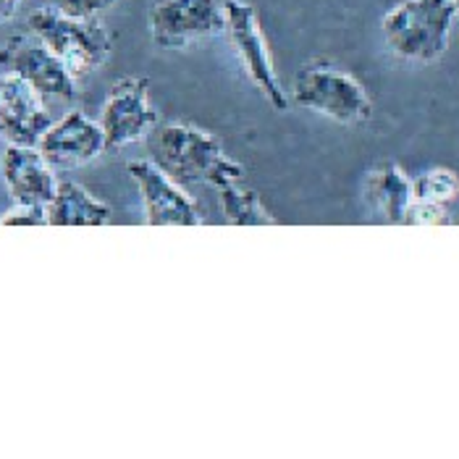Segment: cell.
<instances>
[{"mask_svg": "<svg viewBox=\"0 0 459 459\" xmlns=\"http://www.w3.org/2000/svg\"><path fill=\"white\" fill-rule=\"evenodd\" d=\"M152 160L181 186L208 184L218 189L231 181H245V166L223 150L218 137L195 124H166L155 129Z\"/></svg>", "mask_w": 459, "mask_h": 459, "instance_id": "1", "label": "cell"}, {"mask_svg": "<svg viewBox=\"0 0 459 459\" xmlns=\"http://www.w3.org/2000/svg\"><path fill=\"white\" fill-rule=\"evenodd\" d=\"M455 19L452 0H402L381 19V35L399 61L425 66L449 50Z\"/></svg>", "mask_w": 459, "mask_h": 459, "instance_id": "2", "label": "cell"}, {"mask_svg": "<svg viewBox=\"0 0 459 459\" xmlns=\"http://www.w3.org/2000/svg\"><path fill=\"white\" fill-rule=\"evenodd\" d=\"M27 24L30 32L66 66L76 82L106 66L113 53V39L98 19H76L53 5H45L30 13Z\"/></svg>", "mask_w": 459, "mask_h": 459, "instance_id": "3", "label": "cell"}, {"mask_svg": "<svg viewBox=\"0 0 459 459\" xmlns=\"http://www.w3.org/2000/svg\"><path fill=\"white\" fill-rule=\"evenodd\" d=\"M291 98L299 108H307L342 126L365 124L373 116L368 90L352 74L325 64L305 66L299 71L291 84Z\"/></svg>", "mask_w": 459, "mask_h": 459, "instance_id": "4", "label": "cell"}, {"mask_svg": "<svg viewBox=\"0 0 459 459\" xmlns=\"http://www.w3.org/2000/svg\"><path fill=\"white\" fill-rule=\"evenodd\" d=\"M226 35L231 39L234 53L249 82L260 90V95L273 106V110H286L289 95L273 66L268 39L260 27L255 5L245 0H226Z\"/></svg>", "mask_w": 459, "mask_h": 459, "instance_id": "5", "label": "cell"}, {"mask_svg": "<svg viewBox=\"0 0 459 459\" xmlns=\"http://www.w3.org/2000/svg\"><path fill=\"white\" fill-rule=\"evenodd\" d=\"M226 32V0H152L150 35L163 50H181Z\"/></svg>", "mask_w": 459, "mask_h": 459, "instance_id": "6", "label": "cell"}, {"mask_svg": "<svg viewBox=\"0 0 459 459\" xmlns=\"http://www.w3.org/2000/svg\"><path fill=\"white\" fill-rule=\"evenodd\" d=\"M160 116L150 103L147 79L124 76L108 92L100 110V129L106 137V150H124L155 132Z\"/></svg>", "mask_w": 459, "mask_h": 459, "instance_id": "7", "label": "cell"}, {"mask_svg": "<svg viewBox=\"0 0 459 459\" xmlns=\"http://www.w3.org/2000/svg\"><path fill=\"white\" fill-rule=\"evenodd\" d=\"M0 69L22 76L45 100L76 98V79L32 32L11 37L0 48Z\"/></svg>", "mask_w": 459, "mask_h": 459, "instance_id": "8", "label": "cell"}, {"mask_svg": "<svg viewBox=\"0 0 459 459\" xmlns=\"http://www.w3.org/2000/svg\"><path fill=\"white\" fill-rule=\"evenodd\" d=\"M126 171L140 189L144 221L150 226H200L205 221L184 186L155 160H129Z\"/></svg>", "mask_w": 459, "mask_h": 459, "instance_id": "9", "label": "cell"}, {"mask_svg": "<svg viewBox=\"0 0 459 459\" xmlns=\"http://www.w3.org/2000/svg\"><path fill=\"white\" fill-rule=\"evenodd\" d=\"M50 124L48 100L22 76L0 69V142L37 147Z\"/></svg>", "mask_w": 459, "mask_h": 459, "instance_id": "10", "label": "cell"}, {"mask_svg": "<svg viewBox=\"0 0 459 459\" xmlns=\"http://www.w3.org/2000/svg\"><path fill=\"white\" fill-rule=\"evenodd\" d=\"M37 150L56 171H69L100 158L106 152V137L98 121L82 110H69L45 129Z\"/></svg>", "mask_w": 459, "mask_h": 459, "instance_id": "11", "label": "cell"}, {"mask_svg": "<svg viewBox=\"0 0 459 459\" xmlns=\"http://www.w3.org/2000/svg\"><path fill=\"white\" fill-rule=\"evenodd\" d=\"M0 177L13 205L45 208L58 189L56 169L42 158L37 147L5 144L0 155Z\"/></svg>", "mask_w": 459, "mask_h": 459, "instance_id": "12", "label": "cell"}, {"mask_svg": "<svg viewBox=\"0 0 459 459\" xmlns=\"http://www.w3.org/2000/svg\"><path fill=\"white\" fill-rule=\"evenodd\" d=\"M365 200L386 223H404L412 203V178L394 160H384L370 169L365 178Z\"/></svg>", "mask_w": 459, "mask_h": 459, "instance_id": "13", "label": "cell"}, {"mask_svg": "<svg viewBox=\"0 0 459 459\" xmlns=\"http://www.w3.org/2000/svg\"><path fill=\"white\" fill-rule=\"evenodd\" d=\"M48 226H108L113 211L76 181H58L53 200L45 205Z\"/></svg>", "mask_w": 459, "mask_h": 459, "instance_id": "14", "label": "cell"}, {"mask_svg": "<svg viewBox=\"0 0 459 459\" xmlns=\"http://www.w3.org/2000/svg\"><path fill=\"white\" fill-rule=\"evenodd\" d=\"M221 200V212L231 226H276V218L265 208L257 192L242 186V181H231L215 189Z\"/></svg>", "mask_w": 459, "mask_h": 459, "instance_id": "15", "label": "cell"}, {"mask_svg": "<svg viewBox=\"0 0 459 459\" xmlns=\"http://www.w3.org/2000/svg\"><path fill=\"white\" fill-rule=\"evenodd\" d=\"M459 177L452 169H430L418 178H412V200H428L438 205H449L457 200Z\"/></svg>", "mask_w": 459, "mask_h": 459, "instance_id": "16", "label": "cell"}, {"mask_svg": "<svg viewBox=\"0 0 459 459\" xmlns=\"http://www.w3.org/2000/svg\"><path fill=\"white\" fill-rule=\"evenodd\" d=\"M449 205H438V203H428V200H412L407 215H404V223L410 226H441V223H449Z\"/></svg>", "mask_w": 459, "mask_h": 459, "instance_id": "17", "label": "cell"}, {"mask_svg": "<svg viewBox=\"0 0 459 459\" xmlns=\"http://www.w3.org/2000/svg\"><path fill=\"white\" fill-rule=\"evenodd\" d=\"M118 0H50L53 8H58L66 16H76V19H98L103 11L113 8Z\"/></svg>", "mask_w": 459, "mask_h": 459, "instance_id": "18", "label": "cell"}, {"mask_svg": "<svg viewBox=\"0 0 459 459\" xmlns=\"http://www.w3.org/2000/svg\"><path fill=\"white\" fill-rule=\"evenodd\" d=\"M0 226H48V215H45V208L13 205L0 218Z\"/></svg>", "mask_w": 459, "mask_h": 459, "instance_id": "19", "label": "cell"}, {"mask_svg": "<svg viewBox=\"0 0 459 459\" xmlns=\"http://www.w3.org/2000/svg\"><path fill=\"white\" fill-rule=\"evenodd\" d=\"M22 3H24V0H0V24L8 22V19L22 8Z\"/></svg>", "mask_w": 459, "mask_h": 459, "instance_id": "20", "label": "cell"}, {"mask_svg": "<svg viewBox=\"0 0 459 459\" xmlns=\"http://www.w3.org/2000/svg\"><path fill=\"white\" fill-rule=\"evenodd\" d=\"M452 5H455V13H457L459 19V0H452Z\"/></svg>", "mask_w": 459, "mask_h": 459, "instance_id": "21", "label": "cell"}]
</instances>
